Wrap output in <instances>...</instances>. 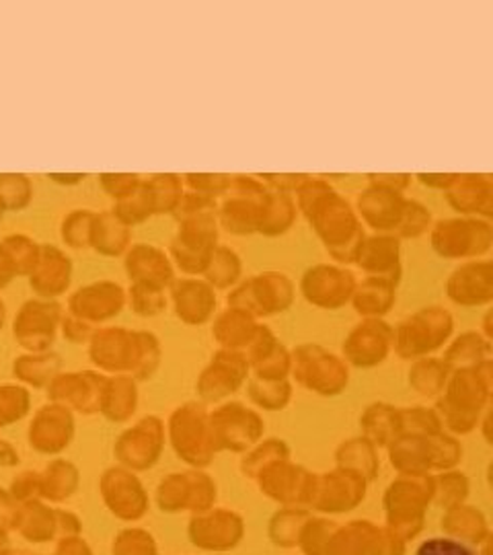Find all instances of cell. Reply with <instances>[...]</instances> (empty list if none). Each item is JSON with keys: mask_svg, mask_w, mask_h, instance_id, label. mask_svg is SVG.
Returning <instances> with one entry per match:
<instances>
[{"mask_svg": "<svg viewBox=\"0 0 493 555\" xmlns=\"http://www.w3.org/2000/svg\"><path fill=\"white\" fill-rule=\"evenodd\" d=\"M479 336L475 334H467V336L458 337L456 344L451 350V357L453 358H473L477 357V350H479Z\"/></svg>", "mask_w": 493, "mask_h": 555, "instance_id": "obj_46", "label": "cell"}, {"mask_svg": "<svg viewBox=\"0 0 493 555\" xmlns=\"http://www.w3.org/2000/svg\"><path fill=\"white\" fill-rule=\"evenodd\" d=\"M453 330V318L442 307L419 309L412 318L399 325V352L419 354L428 348H436Z\"/></svg>", "mask_w": 493, "mask_h": 555, "instance_id": "obj_6", "label": "cell"}, {"mask_svg": "<svg viewBox=\"0 0 493 555\" xmlns=\"http://www.w3.org/2000/svg\"><path fill=\"white\" fill-rule=\"evenodd\" d=\"M243 373V362L237 357H222L215 366L212 375L204 377L206 391H226L237 383L238 375Z\"/></svg>", "mask_w": 493, "mask_h": 555, "instance_id": "obj_34", "label": "cell"}, {"mask_svg": "<svg viewBox=\"0 0 493 555\" xmlns=\"http://www.w3.org/2000/svg\"><path fill=\"white\" fill-rule=\"evenodd\" d=\"M446 295L454 305L481 307L493 300V261L469 259L446 278Z\"/></svg>", "mask_w": 493, "mask_h": 555, "instance_id": "obj_8", "label": "cell"}, {"mask_svg": "<svg viewBox=\"0 0 493 555\" xmlns=\"http://www.w3.org/2000/svg\"><path fill=\"white\" fill-rule=\"evenodd\" d=\"M202 276L215 291L233 288L243 276L241 256L235 249H231L226 245H217V249L212 251L210 261H208Z\"/></svg>", "mask_w": 493, "mask_h": 555, "instance_id": "obj_23", "label": "cell"}, {"mask_svg": "<svg viewBox=\"0 0 493 555\" xmlns=\"http://www.w3.org/2000/svg\"><path fill=\"white\" fill-rule=\"evenodd\" d=\"M231 181H233V176H229V173H187V176H183L185 190H192V192L215 199L226 196Z\"/></svg>", "mask_w": 493, "mask_h": 555, "instance_id": "obj_33", "label": "cell"}, {"mask_svg": "<svg viewBox=\"0 0 493 555\" xmlns=\"http://www.w3.org/2000/svg\"><path fill=\"white\" fill-rule=\"evenodd\" d=\"M352 305L360 315L378 319L385 315L397 300V286L378 278H364L358 282L352 295Z\"/></svg>", "mask_w": 493, "mask_h": 555, "instance_id": "obj_21", "label": "cell"}, {"mask_svg": "<svg viewBox=\"0 0 493 555\" xmlns=\"http://www.w3.org/2000/svg\"><path fill=\"white\" fill-rule=\"evenodd\" d=\"M48 178L60 185H77V183H82L87 176L85 173H50Z\"/></svg>", "mask_w": 493, "mask_h": 555, "instance_id": "obj_50", "label": "cell"}, {"mask_svg": "<svg viewBox=\"0 0 493 555\" xmlns=\"http://www.w3.org/2000/svg\"><path fill=\"white\" fill-rule=\"evenodd\" d=\"M446 202L460 217L492 220L493 179L481 173H456L453 185L444 192Z\"/></svg>", "mask_w": 493, "mask_h": 555, "instance_id": "obj_13", "label": "cell"}, {"mask_svg": "<svg viewBox=\"0 0 493 555\" xmlns=\"http://www.w3.org/2000/svg\"><path fill=\"white\" fill-rule=\"evenodd\" d=\"M93 222H95V212L87 208H77L62 219L60 237L73 249H87L91 247Z\"/></svg>", "mask_w": 493, "mask_h": 555, "instance_id": "obj_27", "label": "cell"}, {"mask_svg": "<svg viewBox=\"0 0 493 555\" xmlns=\"http://www.w3.org/2000/svg\"><path fill=\"white\" fill-rule=\"evenodd\" d=\"M430 245L442 259L483 258L493 247L492 220L458 217L432 222Z\"/></svg>", "mask_w": 493, "mask_h": 555, "instance_id": "obj_2", "label": "cell"}, {"mask_svg": "<svg viewBox=\"0 0 493 555\" xmlns=\"http://www.w3.org/2000/svg\"><path fill=\"white\" fill-rule=\"evenodd\" d=\"M298 373L316 389H339L343 383L341 364L332 357H319L313 348L298 352Z\"/></svg>", "mask_w": 493, "mask_h": 555, "instance_id": "obj_22", "label": "cell"}, {"mask_svg": "<svg viewBox=\"0 0 493 555\" xmlns=\"http://www.w3.org/2000/svg\"><path fill=\"white\" fill-rule=\"evenodd\" d=\"M257 178L261 179L274 192H284V194L295 196L296 190L302 185V181L309 176H304V173H263V176H257Z\"/></svg>", "mask_w": 493, "mask_h": 555, "instance_id": "obj_40", "label": "cell"}, {"mask_svg": "<svg viewBox=\"0 0 493 555\" xmlns=\"http://www.w3.org/2000/svg\"><path fill=\"white\" fill-rule=\"evenodd\" d=\"M218 422L224 430V435L231 438H245L254 437L257 433L256 422L254 417L247 416L245 412L241 410H229V412H222L218 416Z\"/></svg>", "mask_w": 493, "mask_h": 555, "instance_id": "obj_37", "label": "cell"}, {"mask_svg": "<svg viewBox=\"0 0 493 555\" xmlns=\"http://www.w3.org/2000/svg\"><path fill=\"white\" fill-rule=\"evenodd\" d=\"M4 318H7V309H4V302L0 300V327H2V323H4Z\"/></svg>", "mask_w": 493, "mask_h": 555, "instance_id": "obj_51", "label": "cell"}, {"mask_svg": "<svg viewBox=\"0 0 493 555\" xmlns=\"http://www.w3.org/2000/svg\"><path fill=\"white\" fill-rule=\"evenodd\" d=\"M456 173H419L417 179L426 185V188H432V190H440V192H446L451 185H453Z\"/></svg>", "mask_w": 493, "mask_h": 555, "instance_id": "obj_47", "label": "cell"}, {"mask_svg": "<svg viewBox=\"0 0 493 555\" xmlns=\"http://www.w3.org/2000/svg\"><path fill=\"white\" fill-rule=\"evenodd\" d=\"M132 408V385L128 380H116L107 393V410L116 417H126Z\"/></svg>", "mask_w": 493, "mask_h": 555, "instance_id": "obj_39", "label": "cell"}, {"mask_svg": "<svg viewBox=\"0 0 493 555\" xmlns=\"http://www.w3.org/2000/svg\"><path fill=\"white\" fill-rule=\"evenodd\" d=\"M140 181L142 178L137 173H101L99 176L101 190L116 202L130 196L139 188Z\"/></svg>", "mask_w": 493, "mask_h": 555, "instance_id": "obj_35", "label": "cell"}, {"mask_svg": "<svg viewBox=\"0 0 493 555\" xmlns=\"http://www.w3.org/2000/svg\"><path fill=\"white\" fill-rule=\"evenodd\" d=\"M217 212H204L179 220L178 233L171 238V261L187 276H202L212 251L217 249Z\"/></svg>", "mask_w": 493, "mask_h": 555, "instance_id": "obj_4", "label": "cell"}, {"mask_svg": "<svg viewBox=\"0 0 493 555\" xmlns=\"http://www.w3.org/2000/svg\"><path fill=\"white\" fill-rule=\"evenodd\" d=\"M70 417L66 416L64 410L52 408L41 412L36 426H34V440L43 449H56L66 440Z\"/></svg>", "mask_w": 493, "mask_h": 555, "instance_id": "obj_28", "label": "cell"}, {"mask_svg": "<svg viewBox=\"0 0 493 555\" xmlns=\"http://www.w3.org/2000/svg\"><path fill=\"white\" fill-rule=\"evenodd\" d=\"M27 408V396L23 389L2 387L0 389V424H7L15 417H20Z\"/></svg>", "mask_w": 493, "mask_h": 555, "instance_id": "obj_38", "label": "cell"}, {"mask_svg": "<svg viewBox=\"0 0 493 555\" xmlns=\"http://www.w3.org/2000/svg\"><path fill=\"white\" fill-rule=\"evenodd\" d=\"M34 199V183L25 173H0V204L4 210L20 212Z\"/></svg>", "mask_w": 493, "mask_h": 555, "instance_id": "obj_29", "label": "cell"}, {"mask_svg": "<svg viewBox=\"0 0 493 555\" xmlns=\"http://www.w3.org/2000/svg\"><path fill=\"white\" fill-rule=\"evenodd\" d=\"M432 229V212L428 206H424L417 199H405V212L401 224L394 233V237L399 238H415L421 237L424 233H428Z\"/></svg>", "mask_w": 493, "mask_h": 555, "instance_id": "obj_32", "label": "cell"}, {"mask_svg": "<svg viewBox=\"0 0 493 555\" xmlns=\"http://www.w3.org/2000/svg\"><path fill=\"white\" fill-rule=\"evenodd\" d=\"M405 196L368 183L355 198V215L380 235H393L405 212Z\"/></svg>", "mask_w": 493, "mask_h": 555, "instance_id": "obj_9", "label": "cell"}, {"mask_svg": "<svg viewBox=\"0 0 493 555\" xmlns=\"http://www.w3.org/2000/svg\"><path fill=\"white\" fill-rule=\"evenodd\" d=\"M126 302H130L134 313L151 318V315H157L167 307V297H165L163 288L132 282L130 288L126 291Z\"/></svg>", "mask_w": 493, "mask_h": 555, "instance_id": "obj_31", "label": "cell"}, {"mask_svg": "<svg viewBox=\"0 0 493 555\" xmlns=\"http://www.w3.org/2000/svg\"><path fill=\"white\" fill-rule=\"evenodd\" d=\"M218 199L197 194L192 190H183V196L179 199L178 208L173 212L176 220L190 219L196 215H204V212H217Z\"/></svg>", "mask_w": 493, "mask_h": 555, "instance_id": "obj_36", "label": "cell"}, {"mask_svg": "<svg viewBox=\"0 0 493 555\" xmlns=\"http://www.w3.org/2000/svg\"><path fill=\"white\" fill-rule=\"evenodd\" d=\"M158 438V428L157 426H142L139 428L130 440H124V451L126 453H139V455H144V453H148L151 449H153V444H155V440Z\"/></svg>", "mask_w": 493, "mask_h": 555, "instance_id": "obj_41", "label": "cell"}, {"mask_svg": "<svg viewBox=\"0 0 493 555\" xmlns=\"http://www.w3.org/2000/svg\"><path fill=\"white\" fill-rule=\"evenodd\" d=\"M29 286L40 298H54L68 293L73 284V259L60 247L40 243V256L29 274Z\"/></svg>", "mask_w": 493, "mask_h": 555, "instance_id": "obj_14", "label": "cell"}, {"mask_svg": "<svg viewBox=\"0 0 493 555\" xmlns=\"http://www.w3.org/2000/svg\"><path fill=\"white\" fill-rule=\"evenodd\" d=\"M261 206H263V202L226 194L218 204V227H222L226 233L237 235V237L254 235L257 231V217H259Z\"/></svg>", "mask_w": 493, "mask_h": 555, "instance_id": "obj_18", "label": "cell"}, {"mask_svg": "<svg viewBox=\"0 0 493 555\" xmlns=\"http://www.w3.org/2000/svg\"><path fill=\"white\" fill-rule=\"evenodd\" d=\"M417 555H473L465 545L449 539H432L419 547Z\"/></svg>", "mask_w": 493, "mask_h": 555, "instance_id": "obj_44", "label": "cell"}, {"mask_svg": "<svg viewBox=\"0 0 493 555\" xmlns=\"http://www.w3.org/2000/svg\"><path fill=\"white\" fill-rule=\"evenodd\" d=\"M169 293L176 313L185 323H204L217 309V291L204 278H176Z\"/></svg>", "mask_w": 493, "mask_h": 555, "instance_id": "obj_15", "label": "cell"}, {"mask_svg": "<svg viewBox=\"0 0 493 555\" xmlns=\"http://www.w3.org/2000/svg\"><path fill=\"white\" fill-rule=\"evenodd\" d=\"M389 337L391 330L387 323L378 319H368L350 334L346 341V352L348 357L354 358L355 362H373L376 358L380 360L389 346Z\"/></svg>", "mask_w": 493, "mask_h": 555, "instance_id": "obj_20", "label": "cell"}, {"mask_svg": "<svg viewBox=\"0 0 493 555\" xmlns=\"http://www.w3.org/2000/svg\"><path fill=\"white\" fill-rule=\"evenodd\" d=\"M4 212H7V210H4V206L0 204V219H2V215H4Z\"/></svg>", "mask_w": 493, "mask_h": 555, "instance_id": "obj_52", "label": "cell"}, {"mask_svg": "<svg viewBox=\"0 0 493 555\" xmlns=\"http://www.w3.org/2000/svg\"><path fill=\"white\" fill-rule=\"evenodd\" d=\"M296 215H298V210H296L293 194L270 190L268 199L259 208L256 233L263 235V237H280V235H284L293 229Z\"/></svg>", "mask_w": 493, "mask_h": 555, "instance_id": "obj_19", "label": "cell"}, {"mask_svg": "<svg viewBox=\"0 0 493 555\" xmlns=\"http://www.w3.org/2000/svg\"><path fill=\"white\" fill-rule=\"evenodd\" d=\"M256 319L245 311L229 307L215 323V334L222 344H249L256 334Z\"/></svg>", "mask_w": 493, "mask_h": 555, "instance_id": "obj_25", "label": "cell"}, {"mask_svg": "<svg viewBox=\"0 0 493 555\" xmlns=\"http://www.w3.org/2000/svg\"><path fill=\"white\" fill-rule=\"evenodd\" d=\"M62 321V307L50 298H31L23 302L15 318V336L23 346L43 348L52 341Z\"/></svg>", "mask_w": 493, "mask_h": 555, "instance_id": "obj_12", "label": "cell"}, {"mask_svg": "<svg viewBox=\"0 0 493 555\" xmlns=\"http://www.w3.org/2000/svg\"><path fill=\"white\" fill-rule=\"evenodd\" d=\"M93 358L105 369H124L139 362L140 334L126 330H101L93 336Z\"/></svg>", "mask_w": 493, "mask_h": 555, "instance_id": "obj_16", "label": "cell"}, {"mask_svg": "<svg viewBox=\"0 0 493 555\" xmlns=\"http://www.w3.org/2000/svg\"><path fill=\"white\" fill-rule=\"evenodd\" d=\"M151 194L155 199V217L157 215H173L179 199L183 196V178L178 173H157L146 179Z\"/></svg>", "mask_w": 493, "mask_h": 555, "instance_id": "obj_26", "label": "cell"}, {"mask_svg": "<svg viewBox=\"0 0 493 555\" xmlns=\"http://www.w3.org/2000/svg\"><path fill=\"white\" fill-rule=\"evenodd\" d=\"M354 272L336 263H315L300 276V293L311 305L321 309H339L354 295Z\"/></svg>", "mask_w": 493, "mask_h": 555, "instance_id": "obj_5", "label": "cell"}, {"mask_svg": "<svg viewBox=\"0 0 493 555\" xmlns=\"http://www.w3.org/2000/svg\"><path fill=\"white\" fill-rule=\"evenodd\" d=\"M296 210L307 219L329 256L339 263H354L366 237L354 206L337 194L329 181L309 178L295 192Z\"/></svg>", "mask_w": 493, "mask_h": 555, "instance_id": "obj_1", "label": "cell"}, {"mask_svg": "<svg viewBox=\"0 0 493 555\" xmlns=\"http://www.w3.org/2000/svg\"><path fill=\"white\" fill-rule=\"evenodd\" d=\"M368 183L403 194L412 185V176L410 173H371Z\"/></svg>", "mask_w": 493, "mask_h": 555, "instance_id": "obj_43", "label": "cell"}, {"mask_svg": "<svg viewBox=\"0 0 493 555\" xmlns=\"http://www.w3.org/2000/svg\"><path fill=\"white\" fill-rule=\"evenodd\" d=\"M50 366L52 364H50V358L48 357L21 358L17 362V375L27 378V380H34V383H41L43 378L50 375V371H52Z\"/></svg>", "mask_w": 493, "mask_h": 555, "instance_id": "obj_42", "label": "cell"}, {"mask_svg": "<svg viewBox=\"0 0 493 555\" xmlns=\"http://www.w3.org/2000/svg\"><path fill=\"white\" fill-rule=\"evenodd\" d=\"M126 307V291L116 280H98L77 288L68 298L70 315L87 323L116 318Z\"/></svg>", "mask_w": 493, "mask_h": 555, "instance_id": "obj_7", "label": "cell"}, {"mask_svg": "<svg viewBox=\"0 0 493 555\" xmlns=\"http://www.w3.org/2000/svg\"><path fill=\"white\" fill-rule=\"evenodd\" d=\"M415 375H417V385H426L428 383V387H430L440 378V369H438V364H434V362L421 364V366H417Z\"/></svg>", "mask_w": 493, "mask_h": 555, "instance_id": "obj_49", "label": "cell"}, {"mask_svg": "<svg viewBox=\"0 0 493 555\" xmlns=\"http://www.w3.org/2000/svg\"><path fill=\"white\" fill-rule=\"evenodd\" d=\"M112 212L121 222H126L128 227H137L140 222H144V220L153 219L155 217V199H153V194H151L148 181L142 179L139 188L130 196L116 202Z\"/></svg>", "mask_w": 493, "mask_h": 555, "instance_id": "obj_24", "label": "cell"}, {"mask_svg": "<svg viewBox=\"0 0 493 555\" xmlns=\"http://www.w3.org/2000/svg\"><path fill=\"white\" fill-rule=\"evenodd\" d=\"M15 278H20L17 276V270H15V263L11 261V258L7 256V251L0 245V291L7 288Z\"/></svg>", "mask_w": 493, "mask_h": 555, "instance_id": "obj_48", "label": "cell"}, {"mask_svg": "<svg viewBox=\"0 0 493 555\" xmlns=\"http://www.w3.org/2000/svg\"><path fill=\"white\" fill-rule=\"evenodd\" d=\"M62 327H64V336L73 341H80V339L91 336V323L75 318V315L62 319Z\"/></svg>", "mask_w": 493, "mask_h": 555, "instance_id": "obj_45", "label": "cell"}, {"mask_svg": "<svg viewBox=\"0 0 493 555\" xmlns=\"http://www.w3.org/2000/svg\"><path fill=\"white\" fill-rule=\"evenodd\" d=\"M355 266L366 274V278H378L399 286L403 278V263H401V241L393 235H366L358 256Z\"/></svg>", "mask_w": 493, "mask_h": 555, "instance_id": "obj_10", "label": "cell"}, {"mask_svg": "<svg viewBox=\"0 0 493 555\" xmlns=\"http://www.w3.org/2000/svg\"><path fill=\"white\" fill-rule=\"evenodd\" d=\"M295 293L293 278L277 270H265L237 284L229 293L226 302L229 307L245 311L251 318L276 315L290 309V305L295 302Z\"/></svg>", "mask_w": 493, "mask_h": 555, "instance_id": "obj_3", "label": "cell"}, {"mask_svg": "<svg viewBox=\"0 0 493 555\" xmlns=\"http://www.w3.org/2000/svg\"><path fill=\"white\" fill-rule=\"evenodd\" d=\"M124 270L130 282L148 284L155 288L169 291L176 280L173 261L157 245L151 243H134L124 254Z\"/></svg>", "mask_w": 493, "mask_h": 555, "instance_id": "obj_11", "label": "cell"}, {"mask_svg": "<svg viewBox=\"0 0 493 555\" xmlns=\"http://www.w3.org/2000/svg\"><path fill=\"white\" fill-rule=\"evenodd\" d=\"M132 245V227L112 212H95V222L91 231V247L98 251L99 256L105 258H118L124 256Z\"/></svg>", "mask_w": 493, "mask_h": 555, "instance_id": "obj_17", "label": "cell"}, {"mask_svg": "<svg viewBox=\"0 0 493 555\" xmlns=\"http://www.w3.org/2000/svg\"><path fill=\"white\" fill-rule=\"evenodd\" d=\"M0 245H2V249L7 251L11 261L15 263L17 276H29L36 261H38V256H40V243L27 237V235L13 233V235H7L2 238Z\"/></svg>", "mask_w": 493, "mask_h": 555, "instance_id": "obj_30", "label": "cell"}]
</instances>
